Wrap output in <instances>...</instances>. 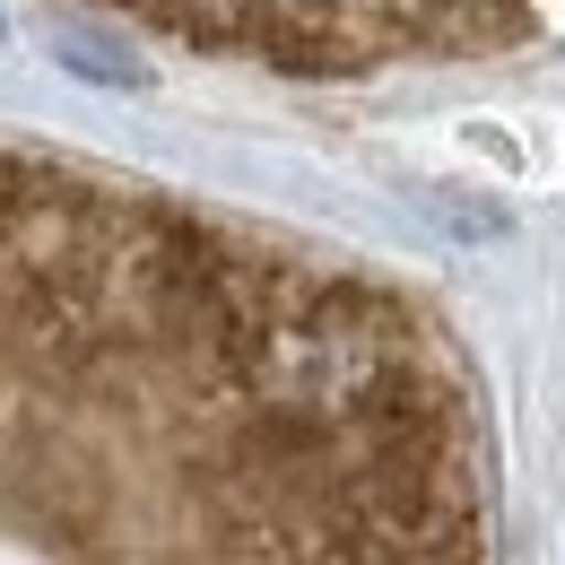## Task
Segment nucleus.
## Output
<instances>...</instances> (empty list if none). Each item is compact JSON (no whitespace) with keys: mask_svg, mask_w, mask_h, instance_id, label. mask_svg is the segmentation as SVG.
<instances>
[{"mask_svg":"<svg viewBox=\"0 0 565 565\" xmlns=\"http://www.w3.org/2000/svg\"><path fill=\"white\" fill-rule=\"evenodd\" d=\"M0 565H495L470 349L331 244L0 131Z\"/></svg>","mask_w":565,"mask_h":565,"instance_id":"f257e3e1","label":"nucleus"},{"mask_svg":"<svg viewBox=\"0 0 565 565\" xmlns=\"http://www.w3.org/2000/svg\"><path fill=\"white\" fill-rule=\"evenodd\" d=\"M192 62L279 78H383L565 44V0H71Z\"/></svg>","mask_w":565,"mask_h":565,"instance_id":"f03ea898","label":"nucleus"}]
</instances>
